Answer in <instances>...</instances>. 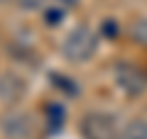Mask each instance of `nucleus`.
Listing matches in <instances>:
<instances>
[{
    "instance_id": "obj_8",
    "label": "nucleus",
    "mask_w": 147,
    "mask_h": 139,
    "mask_svg": "<svg viewBox=\"0 0 147 139\" xmlns=\"http://www.w3.org/2000/svg\"><path fill=\"white\" fill-rule=\"evenodd\" d=\"M44 17H47V25H57V22H59V20L64 17V12L59 10V7H54V10H49V12H47Z\"/></svg>"
},
{
    "instance_id": "obj_5",
    "label": "nucleus",
    "mask_w": 147,
    "mask_h": 139,
    "mask_svg": "<svg viewBox=\"0 0 147 139\" xmlns=\"http://www.w3.org/2000/svg\"><path fill=\"white\" fill-rule=\"evenodd\" d=\"M22 93H25V81L20 76H15V73L0 76V100L15 103V100L22 98Z\"/></svg>"
},
{
    "instance_id": "obj_6",
    "label": "nucleus",
    "mask_w": 147,
    "mask_h": 139,
    "mask_svg": "<svg viewBox=\"0 0 147 139\" xmlns=\"http://www.w3.org/2000/svg\"><path fill=\"white\" fill-rule=\"evenodd\" d=\"M118 139H147V120H132L118 132Z\"/></svg>"
},
{
    "instance_id": "obj_4",
    "label": "nucleus",
    "mask_w": 147,
    "mask_h": 139,
    "mask_svg": "<svg viewBox=\"0 0 147 139\" xmlns=\"http://www.w3.org/2000/svg\"><path fill=\"white\" fill-rule=\"evenodd\" d=\"M115 81L127 95H140V93L145 90V86H147L145 76H142L135 66H130V63H123V66L115 68Z\"/></svg>"
},
{
    "instance_id": "obj_1",
    "label": "nucleus",
    "mask_w": 147,
    "mask_h": 139,
    "mask_svg": "<svg viewBox=\"0 0 147 139\" xmlns=\"http://www.w3.org/2000/svg\"><path fill=\"white\" fill-rule=\"evenodd\" d=\"M98 49V34L91 27H74L61 44V51L69 61H88Z\"/></svg>"
},
{
    "instance_id": "obj_7",
    "label": "nucleus",
    "mask_w": 147,
    "mask_h": 139,
    "mask_svg": "<svg viewBox=\"0 0 147 139\" xmlns=\"http://www.w3.org/2000/svg\"><path fill=\"white\" fill-rule=\"evenodd\" d=\"M130 37H132V41H137V44L147 46V20H145V17H142V20H137V22H132Z\"/></svg>"
},
{
    "instance_id": "obj_10",
    "label": "nucleus",
    "mask_w": 147,
    "mask_h": 139,
    "mask_svg": "<svg viewBox=\"0 0 147 139\" xmlns=\"http://www.w3.org/2000/svg\"><path fill=\"white\" fill-rule=\"evenodd\" d=\"M103 32H105L108 37H115V34H118V29H115V25H113V20H105V22H103Z\"/></svg>"
},
{
    "instance_id": "obj_2",
    "label": "nucleus",
    "mask_w": 147,
    "mask_h": 139,
    "mask_svg": "<svg viewBox=\"0 0 147 139\" xmlns=\"http://www.w3.org/2000/svg\"><path fill=\"white\" fill-rule=\"evenodd\" d=\"M81 137L84 139H118L115 117L108 112H88L81 120Z\"/></svg>"
},
{
    "instance_id": "obj_3",
    "label": "nucleus",
    "mask_w": 147,
    "mask_h": 139,
    "mask_svg": "<svg viewBox=\"0 0 147 139\" xmlns=\"http://www.w3.org/2000/svg\"><path fill=\"white\" fill-rule=\"evenodd\" d=\"M3 132L10 139H30L34 132V122L27 112L17 110V112H7L3 117Z\"/></svg>"
},
{
    "instance_id": "obj_9",
    "label": "nucleus",
    "mask_w": 147,
    "mask_h": 139,
    "mask_svg": "<svg viewBox=\"0 0 147 139\" xmlns=\"http://www.w3.org/2000/svg\"><path fill=\"white\" fill-rule=\"evenodd\" d=\"M44 3H47V0H20V5L25 7V10H39Z\"/></svg>"
}]
</instances>
